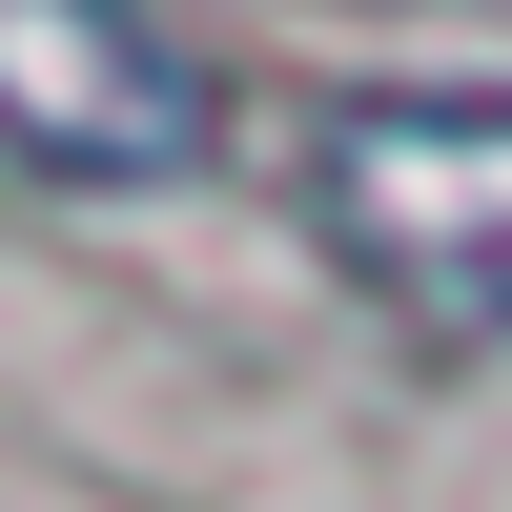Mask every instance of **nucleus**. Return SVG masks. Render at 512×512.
<instances>
[{
  "label": "nucleus",
  "mask_w": 512,
  "mask_h": 512,
  "mask_svg": "<svg viewBox=\"0 0 512 512\" xmlns=\"http://www.w3.org/2000/svg\"><path fill=\"white\" fill-rule=\"evenodd\" d=\"M0 144L41 185H185L226 144V103L144 0H0Z\"/></svg>",
  "instance_id": "nucleus-2"
},
{
  "label": "nucleus",
  "mask_w": 512,
  "mask_h": 512,
  "mask_svg": "<svg viewBox=\"0 0 512 512\" xmlns=\"http://www.w3.org/2000/svg\"><path fill=\"white\" fill-rule=\"evenodd\" d=\"M308 226L431 349H512V82H328Z\"/></svg>",
  "instance_id": "nucleus-1"
}]
</instances>
